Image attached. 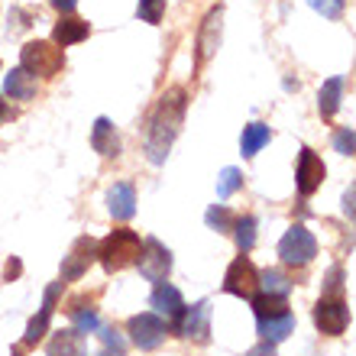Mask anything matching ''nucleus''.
I'll list each match as a JSON object with an SVG mask.
<instances>
[{
	"label": "nucleus",
	"mask_w": 356,
	"mask_h": 356,
	"mask_svg": "<svg viewBox=\"0 0 356 356\" xmlns=\"http://www.w3.org/2000/svg\"><path fill=\"white\" fill-rule=\"evenodd\" d=\"M220 29H224V7L217 3V7L207 10V17L201 19V29H197V65H204L207 58L217 52Z\"/></svg>",
	"instance_id": "12"
},
{
	"label": "nucleus",
	"mask_w": 356,
	"mask_h": 356,
	"mask_svg": "<svg viewBox=\"0 0 356 356\" xmlns=\"http://www.w3.org/2000/svg\"><path fill=\"white\" fill-rule=\"evenodd\" d=\"M279 256L285 266H308L318 256V240H314V234H311L308 227L295 224L279 240Z\"/></svg>",
	"instance_id": "6"
},
{
	"label": "nucleus",
	"mask_w": 356,
	"mask_h": 356,
	"mask_svg": "<svg viewBox=\"0 0 356 356\" xmlns=\"http://www.w3.org/2000/svg\"><path fill=\"white\" fill-rule=\"evenodd\" d=\"M3 91L10 101H29V97H36V78L23 68H10V75L3 78Z\"/></svg>",
	"instance_id": "19"
},
{
	"label": "nucleus",
	"mask_w": 356,
	"mask_h": 356,
	"mask_svg": "<svg viewBox=\"0 0 356 356\" xmlns=\"http://www.w3.org/2000/svg\"><path fill=\"white\" fill-rule=\"evenodd\" d=\"M97 259V240L94 236H78L68 256L62 259V282H78L91 269V263Z\"/></svg>",
	"instance_id": "9"
},
{
	"label": "nucleus",
	"mask_w": 356,
	"mask_h": 356,
	"mask_svg": "<svg viewBox=\"0 0 356 356\" xmlns=\"http://www.w3.org/2000/svg\"><path fill=\"white\" fill-rule=\"evenodd\" d=\"M101 356H123V353H113V350H104Z\"/></svg>",
	"instance_id": "39"
},
{
	"label": "nucleus",
	"mask_w": 356,
	"mask_h": 356,
	"mask_svg": "<svg viewBox=\"0 0 356 356\" xmlns=\"http://www.w3.org/2000/svg\"><path fill=\"white\" fill-rule=\"evenodd\" d=\"M68 318L75 321V330L78 334H94V330L101 327V321H97V311L94 308H81V311H72Z\"/></svg>",
	"instance_id": "28"
},
{
	"label": "nucleus",
	"mask_w": 356,
	"mask_h": 356,
	"mask_svg": "<svg viewBox=\"0 0 356 356\" xmlns=\"http://www.w3.org/2000/svg\"><path fill=\"white\" fill-rule=\"evenodd\" d=\"M324 175H327V169H324L321 156L314 149H308V146H301V152H298V172H295L301 197L314 195V191L321 188V181H324Z\"/></svg>",
	"instance_id": "13"
},
{
	"label": "nucleus",
	"mask_w": 356,
	"mask_h": 356,
	"mask_svg": "<svg viewBox=\"0 0 356 356\" xmlns=\"http://www.w3.org/2000/svg\"><path fill=\"white\" fill-rule=\"evenodd\" d=\"M256 321H259V337L266 343H282L295 330V314L291 311H285L279 318H256Z\"/></svg>",
	"instance_id": "20"
},
{
	"label": "nucleus",
	"mask_w": 356,
	"mask_h": 356,
	"mask_svg": "<svg viewBox=\"0 0 356 356\" xmlns=\"http://www.w3.org/2000/svg\"><path fill=\"white\" fill-rule=\"evenodd\" d=\"M259 289H263L266 295H282V298H289L291 282H289V275H285V272L266 269V272H259Z\"/></svg>",
	"instance_id": "25"
},
{
	"label": "nucleus",
	"mask_w": 356,
	"mask_h": 356,
	"mask_svg": "<svg viewBox=\"0 0 356 356\" xmlns=\"http://www.w3.org/2000/svg\"><path fill=\"white\" fill-rule=\"evenodd\" d=\"M136 266H140V275L146 282H165V275L172 272V250L156 236H146L140 243Z\"/></svg>",
	"instance_id": "5"
},
{
	"label": "nucleus",
	"mask_w": 356,
	"mask_h": 356,
	"mask_svg": "<svg viewBox=\"0 0 356 356\" xmlns=\"http://www.w3.org/2000/svg\"><path fill=\"white\" fill-rule=\"evenodd\" d=\"M107 207H111L113 220H130L136 214V188L130 181H117V185L107 191Z\"/></svg>",
	"instance_id": "14"
},
{
	"label": "nucleus",
	"mask_w": 356,
	"mask_h": 356,
	"mask_svg": "<svg viewBox=\"0 0 356 356\" xmlns=\"http://www.w3.org/2000/svg\"><path fill=\"white\" fill-rule=\"evenodd\" d=\"M136 256H140V234L127 230V227L113 230L111 236H104L97 243V263L107 272H123L127 266L136 263Z\"/></svg>",
	"instance_id": "2"
},
{
	"label": "nucleus",
	"mask_w": 356,
	"mask_h": 356,
	"mask_svg": "<svg viewBox=\"0 0 356 356\" xmlns=\"http://www.w3.org/2000/svg\"><path fill=\"white\" fill-rule=\"evenodd\" d=\"M269 140H272L269 127H263V123H250V127H243V136H240V152H243L246 159H253L256 152L263 149Z\"/></svg>",
	"instance_id": "22"
},
{
	"label": "nucleus",
	"mask_w": 356,
	"mask_h": 356,
	"mask_svg": "<svg viewBox=\"0 0 356 356\" xmlns=\"http://www.w3.org/2000/svg\"><path fill=\"white\" fill-rule=\"evenodd\" d=\"M162 13H165V0H140V7H136V17L152 26L162 19Z\"/></svg>",
	"instance_id": "29"
},
{
	"label": "nucleus",
	"mask_w": 356,
	"mask_h": 356,
	"mask_svg": "<svg viewBox=\"0 0 356 356\" xmlns=\"http://www.w3.org/2000/svg\"><path fill=\"white\" fill-rule=\"evenodd\" d=\"M250 305H253L256 318H279V314L289 311V298H282V295H266V291H256L253 298H250Z\"/></svg>",
	"instance_id": "23"
},
{
	"label": "nucleus",
	"mask_w": 356,
	"mask_h": 356,
	"mask_svg": "<svg viewBox=\"0 0 356 356\" xmlns=\"http://www.w3.org/2000/svg\"><path fill=\"white\" fill-rule=\"evenodd\" d=\"M343 75H337V78H330V81H324V88H321V94H318V111H321V117L324 120H330L334 113L340 111V97H343Z\"/></svg>",
	"instance_id": "21"
},
{
	"label": "nucleus",
	"mask_w": 356,
	"mask_h": 356,
	"mask_svg": "<svg viewBox=\"0 0 356 356\" xmlns=\"http://www.w3.org/2000/svg\"><path fill=\"white\" fill-rule=\"evenodd\" d=\"M10 356H19V350H10Z\"/></svg>",
	"instance_id": "40"
},
{
	"label": "nucleus",
	"mask_w": 356,
	"mask_h": 356,
	"mask_svg": "<svg viewBox=\"0 0 356 356\" xmlns=\"http://www.w3.org/2000/svg\"><path fill=\"white\" fill-rule=\"evenodd\" d=\"M49 3H52V7H56L62 17H68V13L78 7V0H49Z\"/></svg>",
	"instance_id": "35"
},
{
	"label": "nucleus",
	"mask_w": 356,
	"mask_h": 356,
	"mask_svg": "<svg viewBox=\"0 0 356 356\" xmlns=\"http://www.w3.org/2000/svg\"><path fill=\"white\" fill-rule=\"evenodd\" d=\"M308 7H311V10H318L321 17L337 19L340 13H343V0H308Z\"/></svg>",
	"instance_id": "31"
},
{
	"label": "nucleus",
	"mask_w": 356,
	"mask_h": 356,
	"mask_svg": "<svg viewBox=\"0 0 356 356\" xmlns=\"http://www.w3.org/2000/svg\"><path fill=\"white\" fill-rule=\"evenodd\" d=\"M127 330H130L133 343L140 350H156L162 340H165V334H169V324H165L162 314H156V311H143V314H133Z\"/></svg>",
	"instance_id": "7"
},
{
	"label": "nucleus",
	"mask_w": 356,
	"mask_h": 356,
	"mask_svg": "<svg viewBox=\"0 0 356 356\" xmlns=\"http://www.w3.org/2000/svg\"><path fill=\"white\" fill-rule=\"evenodd\" d=\"M243 188V172L234 169V165H227L220 175H217V197L224 201V197H230L234 191H240Z\"/></svg>",
	"instance_id": "27"
},
{
	"label": "nucleus",
	"mask_w": 356,
	"mask_h": 356,
	"mask_svg": "<svg viewBox=\"0 0 356 356\" xmlns=\"http://www.w3.org/2000/svg\"><path fill=\"white\" fill-rule=\"evenodd\" d=\"M314 324L321 327V334L327 337H340L350 324V308L343 298H321L314 305Z\"/></svg>",
	"instance_id": "10"
},
{
	"label": "nucleus",
	"mask_w": 356,
	"mask_h": 356,
	"mask_svg": "<svg viewBox=\"0 0 356 356\" xmlns=\"http://www.w3.org/2000/svg\"><path fill=\"white\" fill-rule=\"evenodd\" d=\"M204 224L211 227V230H217V234H230L236 224V214L227 204H211L204 214Z\"/></svg>",
	"instance_id": "24"
},
{
	"label": "nucleus",
	"mask_w": 356,
	"mask_h": 356,
	"mask_svg": "<svg viewBox=\"0 0 356 356\" xmlns=\"http://www.w3.org/2000/svg\"><path fill=\"white\" fill-rule=\"evenodd\" d=\"M353 197H356V188H347V195H343V214L353 220Z\"/></svg>",
	"instance_id": "37"
},
{
	"label": "nucleus",
	"mask_w": 356,
	"mask_h": 356,
	"mask_svg": "<svg viewBox=\"0 0 356 356\" xmlns=\"http://www.w3.org/2000/svg\"><path fill=\"white\" fill-rule=\"evenodd\" d=\"M0 120H7V101L0 97Z\"/></svg>",
	"instance_id": "38"
},
{
	"label": "nucleus",
	"mask_w": 356,
	"mask_h": 356,
	"mask_svg": "<svg viewBox=\"0 0 356 356\" xmlns=\"http://www.w3.org/2000/svg\"><path fill=\"white\" fill-rule=\"evenodd\" d=\"M246 356H279V353H275V343H266V340H263L259 347H253Z\"/></svg>",
	"instance_id": "36"
},
{
	"label": "nucleus",
	"mask_w": 356,
	"mask_h": 356,
	"mask_svg": "<svg viewBox=\"0 0 356 356\" xmlns=\"http://www.w3.org/2000/svg\"><path fill=\"white\" fill-rule=\"evenodd\" d=\"M97 334H101L104 347L113 350V353H123V350H127V343H123V337H120V330L117 327H97Z\"/></svg>",
	"instance_id": "33"
},
{
	"label": "nucleus",
	"mask_w": 356,
	"mask_h": 356,
	"mask_svg": "<svg viewBox=\"0 0 356 356\" xmlns=\"http://www.w3.org/2000/svg\"><path fill=\"white\" fill-rule=\"evenodd\" d=\"M340 285H343V269L334 266L324 279V298H340Z\"/></svg>",
	"instance_id": "32"
},
{
	"label": "nucleus",
	"mask_w": 356,
	"mask_h": 356,
	"mask_svg": "<svg viewBox=\"0 0 356 356\" xmlns=\"http://www.w3.org/2000/svg\"><path fill=\"white\" fill-rule=\"evenodd\" d=\"M234 236H236L240 253H250V250L256 246V217H236Z\"/></svg>",
	"instance_id": "26"
},
{
	"label": "nucleus",
	"mask_w": 356,
	"mask_h": 356,
	"mask_svg": "<svg viewBox=\"0 0 356 356\" xmlns=\"http://www.w3.org/2000/svg\"><path fill=\"white\" fill-rule=\"evenodd\" d=\"M91 36V23L88 19H78V17H62L56 23V29H52V42H56L58 49L65 46H75V42H81V39Z\"/></svg>",
	"instance_id": "16"
},
{
	"label": "nucleus",
	"mask_w": 356,
	"mask_h": 356,
	"mask_svg": "<svg viewBox=\"0 0 356 356\" xmlns=\"http://www.w3.org/2000/svg\"><path fill=\"white\" fill-rule=\"evenodd\" d=\"M334 149H337L340 156H353L356 152V136L350 127H340V130L334 133Z\"/></svg>",
	"instance_id": "30"
},
{
	"label": "nucleus",
	"mask_w": 356,
	"mask_h": 356,
	"mask_svg": "<svg viewBox=\"0 0 356 356\" xmlns=\"http://www.w3.org/2000/svg\"><path fill=\"white\" fill-rule=\"evenodd\" d=\"M46 356H88L85 334H78V330H56L46 347Z\"/></svg>",
	"instance_id": "18"
},
{
	"label": "nucleus",
	"mask_w": 356,
	"mask_h": 356,
	"mask_svg": "<svg viewBox=\"0 0 356 356\" xmlns=\"http://www.w3.org/2000/svg\"><path fill=\"white\" fill-rule=\"evenodd\" d=\"M19 272H23V263H19L17 256H10L7 266H3V282H17Z\"/></svg>",
	"instance_id": "34"
},
{
	"label": "nucleus",
	"mask_w": 356,
	"mask_h": 356,
	"mask_svg": "<svg viewBox=\"0 0 356 356\" xmlns=\"http://www.w3.org/2000/svg\"><path fill=\"white\" fill-rule=\"evenodd\" d=\"M149 305L156 308V314H165V318L175 321L178 314H181V308H185V298H181V291H178L175 285L159 282V285L152 289V295H149Z\"/></svg>",
	"instance_id": "15"
},
{
	"label": "nucleus",
	"mask_w": 356,
	"mask_h": 356,
	"mask_svg": "<svg viewBox=\"0 0 356 356\" xmlns=\"http://www.w3.org/2000/svg\"><path fill=\"white\" fill-rule=\"evenodd\" d=\"M91 146H94V152H101V156H107V159L120 156V136H117V130H113V120H107V117H97V120H94Z\"/></svg>",
	"instance_id": "17"
},
{
	"label": "nucleus",
	"mask_w": 356,
	"mask_h": 356,
	"mask_svg": "<svg viewBox=\"0 0 356 356\" xmlns=\"http://www.w3.org/2000/svg\"><path fill=\"white\" fill-rule=\"evenodd\" d=\"M172 330L175 337H185V340H195V343H207L211 340V301H195L191 308H181L175 321H172Z\"/></svg>",
	"instance_id": "4"
},
{
	"label": "nucleus",
	"mask_w": 356,
	"mask_h": 356,
	"mask_svg": "<svg viewBox=\"0 0 356 356\" xmlns=\"http://www.w3.org/2000/svg\"><path fill=\"white\" fill-rule=\"evenodd\" d=\"M62 289H65V282H62V279L52 282V285L46 289V295H42V308H39L36 318L29 321L26 334H23V343H26V347H36L39 340L49 334V324H52V314H56V301H58V295H62Z\"/></svg>",
	"instance_id": "11"
},
{
	"label": "nucleus",
	"mask_w": 356,
	"mask_h": 356,
	"mask_svg": "<svg viewBox=\"0 0 356 356\" xmlns=\"http://www.w3.org/2000/svg\"><path fill=\"white\" fill-rule=\"evenodd\" d=\"M185 111H188V91L185 88H169L162 94L156 107L146 117V140H143V149H146V159L152 165H162L169 159L172 143L178 140L181 133V123H185Z\"/></svg>",
	"instance_id": "1"
},
{
	"label": "nucleus",
	"mask_w": 356,
	"mask_h": 356,
	"mask_svg": "<svg viewBox=\"0 0 356 356\" xmlns=\"http://www.w3.org/2000/svg\"><path fill=\"white\" fill-rule=\"evenodd\" d=\"M224 291L227 295H236V298H253L259 291V269L253 266L250 256H236L230 269L224 275Z\"/></svg>",
	"instance_id": "8"
},
{
	"label": "nucleus",
	"mask_w": 356,
	"mask_h": 356,
	"mask_svg": "<svg viewBox=\"0 0 356 356\" xmlns=\"http://www.w3.org/2000/svg\"><path fill=\"white\" fill-rule=\"evenodd\" d=\"M65 65V56H62V49L56 42H26L23 52H19V68L29 72V75H39V78H56Z\"/></svg>",
	"instance_id": "3"
}]
</instances>
